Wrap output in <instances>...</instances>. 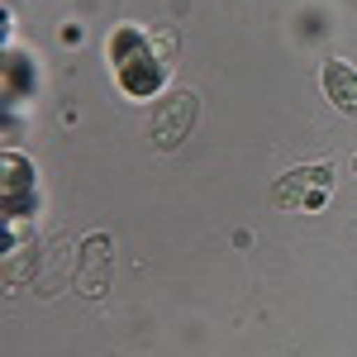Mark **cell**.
Segmentation results:
<instances>
[{"label": "cell", "mask_w": 357, "mask_h": 357, "mask_svg": "<svg viewBox=\"0 0 357 357\" xmlns=\"http://www.w3.org/2000/svg\"><path fill=\"white\" fill-rule=\"evenodd\" d=\"M305 186H319V191H329L333 186V167L319 162V167H296V172H286L281 181L272 186V200L281 210H301V205H319V195H305Z\"/></svg>", "instance_id": "obj_1"}, {"label": "cell", "mask_w": 357, "mask_h": 357, "mask_svg": "<svg viewBox=\"0 0 357 357\" xmlns=\"http://www.w3.org/2000/svg\"><path fill=\"white\" fill-rule=\"evenodd\" d=\"M319 86L338 110L357 119V67H348L343 57H324L319 62Z\"/></svg>", "instance_id": "obj_2"}, {"label": "cell", "mask_w": 357, "mask_h": 357, "mask_svg": "<svg viewBox=\"0 0 357 357\" xmlns=\"http://www.w3.org/2000/svg\"><path fill=\"white\" fill-rule=\"evenodd\" d=\"M353 172H357V158H353Z\"/></svg>", "instance_id": "obj_3"}]
</instances>
